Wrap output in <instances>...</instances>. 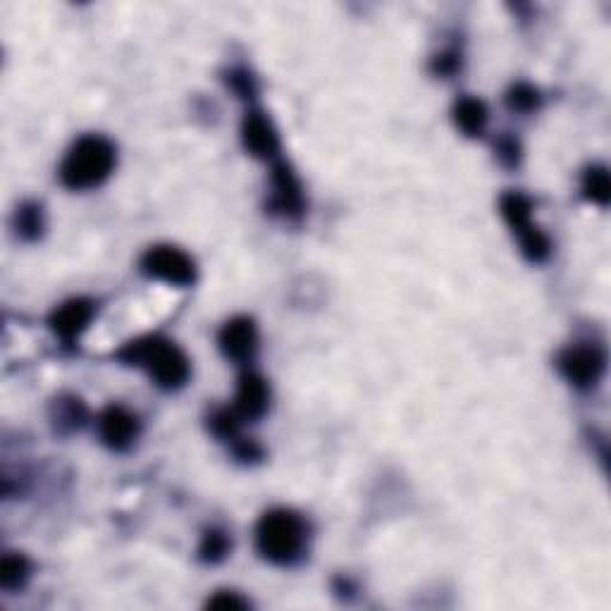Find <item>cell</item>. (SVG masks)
<instances>
[{
  "label": "cell",
  "mask_w": 611,
  "mask_h": 611,
  "mask_svg": "<svg viewBox=\"0 0 611 611\" xmlns=\"http://www.w3.org/2000/svg\"><path fill=\"white\" fill-rule=\"evenodd\" d=\"M115 359L125 363V366L144 368L158 387L170 392L187 385L191 375L187 354L175 342L158 335L127 342L125 347L117 351Z\"/></svg>",
  "instance_id": "6da1fadb"
},
{
  "label": "cell",
  "mask_w": 611,
  "mask_h": 611,
  "mask_svg": "<svg viewBox=\"0 0 611 611\" xmlns=\"http://www.w3.org/2000/svg\"><path fill=\"white\" fill-rule=\"evenodd\" d=\"M308 526L292 509H270L256 523V549L277 566H292L306 554Z\"/></svg>",
  "instance_id": "7a4b0ae2"
},
{
  "label": "cell",
  "mask_w": 611,
  "mask_h": 611,
  "mask_svg": "<svg viewBox=\"0 0 611 611\" xmlns=\"http://www.w3.org/2000/svg\"><path fill=\"white\" fill-rule=\"evenodd\" d=\"M115 146L101 134H86L72 144L60 163V182L72 191L101 187L115 168Z\"/></svg>",
  "instance_id": "3957f363"
},
{
  "label": "cell",
  "mask_w": 611,
  "mask_h": 611,
  "mask_svg": "<svg viewBox=\"0 0 611 611\" xmlns=\"http://www.w3.org/2000/svg\"><path fill=\"white\" fill-rule=\"evenodd\" d=\"M499 211H502L506 225L514 230L521 244L523 256L533 263L547 261L552 253V242L538 225H533V206H530L528 196L518 194V191H509L499 201Z\"/></svg>",
  "instance_id": "277c9868"
},
{
  "label": "cell",
  "mask_w": 611,
  "mask_h": 611,
  "mask_svg": "<svg viewBox=\"0 0 611 611\" xmlns=\"http://www.w3.org/2000/svg\"><path fill=\"white\" fill-rule=\"evenodd\" d=\"M141 273L175 287H191L196 282V263L189 253L170 244L151 246L141 256Z\"/></svg>",
  "instance_id": "5b68a950"
},
{
  "label": "cell",
  "mask_w": 611,
  "mask_h": 611,
  "mask_svg": "<svg viewBox=\"0 0 611 611\" xmlns=\"http://www.w3.org/2000/svg\"><path fill=\"white\" fill-rule=\"evenodd\" d=\"M559 373L564 375L566 382H571L578 390H590L602 380L604 368H607V356L595 344H578L569 347L559 354L557 359Z\"/></svg>",
  "instance_id": "8992f818"
},
{
  "label": "cell",
  "mask_w": 611,
  "mask_h": 611,
  "mask_svg": "<svg viewBox=\"0 0 611 611\" xmlns=\"http://www.w3.org/2000/svg\"><path fill=\"white\" fill-rule=\"evenodd\" d=\"M141 432L139 418L125 406H108L98 416V437L113 452H127Z\"/></svg>",
  "instance_id": "52a82bcc"
},
{
  "label": "cell",
  "mask_w": 611,
  "mask_h": 611,
  "mask_svg": "<svg viewBox=\"0 0 611 611\" xmlns=\"http://www.w3.org/2000/svg\"><path fill=\"white\" fill-rule=\"evenodd\" d=\"M96 306L91 299H70L65 304H60L48 318V325H51L53 335L60 339V342L72 347L79 337L84 335V330L89 327L91 320H94Z\"/></svg>",
  "instance_id": "ba28073f"
},
{
  "label": "cell",
  "mask_w": 611,
  "mask_h": 611,
  "mask_svg": "<svg viewBox=\"0 0 611 611\" xmlns=\"http://www.w3.org/2000/svg\"><path fill=\"white\" fill-rule=\"evenodd\" d=\"M242 141L244 148L251 156L273 160L280 158V137H277V129L268 115L263 110L253 108L244 115L242 120Z\"/></svg>",
  "instance_id": "9c48e42d"
},
{
  "label": "cell",
  "mask_w": 611,
  "mask_h": 611,
  "mask_svg": "<svg viewBox=\"0 0 611 611\" xmlns=\"http://www.w3.org/2000/svg\"><path fill=\"white\" fill-rule=\"evenodd\" d=\"M270 182H273V208L280 211L285 218H299L304 213L306 199L304 187H301L299 177L292 170L287 160H273V170H270Z\"/></svg>",
  "instance_id": "30bf717a"
},
{
  "label": "cell",
  "mask_w": 611,
  "mask_h": 611,
  "mask_svg": "<svg viewBox=\"0 0 611 611\" xmlns=\"http://www.w3.org/2000/svg\"><path fill=\"white\" fill-rule=\"evenodd\" d=\"M218 344H220V351L227 356V359H232L237 363L251 361L258 347L256 323H253L249 316H237V318L227 320L218 335Z\"/></svg>",
  "instance_id": "8fae6325"
},
{
  "label": "cell",
  "mask_w": 611,
  "mask_h": 611,
  "mask_svg": "<svg viewBox=\"0 0 611 611\" xmlns=\"http://www.w3.org/2000/svg\"><path fill=\"white\" fill-rule=\"evenodd\" d=\"M270 406V387L263 375L246 370L239 375L237 399H234L232 409L242 416V421H256L261 418Z\"/></svg>",
  "instance_id": "7c38bea8"
},
{
  "label": "cell",
  "mask_w": 611,
  "mask_h": 611,
  "mask_svg": "<svg viewBox=\"0 0 611 611\" xmlns=\"http://www.w3.org/2000/svg\"><path fill=\"white\" fill-rule=\"evenodd\" d=\"M454 120L456 125L468 137H480L485 132L487 120H490V113H487V106L480 98L464 96L456 101L454 106Z\"/></svg>",
  "instance_id": "4fadbf2b"
},
{
  "label": "cell",
  "mask_w": 611,
  "mask_h": 611,
  "mask_svg": "<svg viewBox=\"0 0 611 611\" xmlns=\"http://www.w3.org/2000/svg\"><path fill=\"white\" fill-rule=\"evenodd\" d=\"M29 573H32L29 559L24 554L8 552L3 557V564H0V583H3L5 590H20L27 583Z\"/></svg>",
  "instance_id": "5bb4252c"
},
{
  "label": "cell",
  "mask_w": 611,
  "mask_h": 611,
  "mask_svg": "<svg viewBox=\"0 0 611 611\" xmlns=\"http://www.w3.org/2000/svg\"><path fill=\"white\" fill-rule=\"evenodd\" d=\"M583 196L597 206H607L611 196L609 172L604 165H592L583 175Z\"/></svg>",
  "instance_id": "9a60e30c"
},
{
  "label": "cell",
  "mask_w": 611,
  "mask_h": 611,
  "mask_svg": "<svg viewBox=\"0 0 611 611\" xmlns=\"http://www.w3.org/2000/svg\"><path fill=\"white\" fill-rule=\"evenodd\" d=\"M15 230L22 239H27V242H34V239L41 237V232H43V208L39 206V203L29 201V203H22V206L17 208Z\"/></svg>",
  "instance_id": "2e32d148"
},
{
  "label": "cell",
  "mask_w": 611,
  "mask_h": 611,
  "mask_svg": "<svg viewBox=\"0 0 611 611\" xmlns=\"http://www.w3.org/2000/svg\"><path fill=\"white\" fill-rule=\"evenodd\" d=\"M230 549H232V540L227 538L225 530L208 528L201 538L199 559L206 561V564H218V561H222L227 554H230Z\"/></svg>",
  "instance_id": "e0dca14e"
},
{
  "label": "cell",
  "mask_w": 611,
  "mask_h": 611,
  "mask_svg": "<svg viewBox=\"0 0 611 611\" xmlns=\"http://www.w3.org/2000/svg\"><path fill=\"white\" fill-rule=\"evenodd\" d=\"M242 416H239L234 409H215L208 418V428L215 437L225 442H234L239 437V430H242Z\"/></svg>",
  "instance_id": "ac0fdd59"
},
{
  "label": "cell",
  "mask_w": 611,
  "mask_h": 611,
  "mask_svg": "<svg viewBox=\"0 0 611 611\" xmlns=\"http://www.w3.org/2000/svg\"><path fill=\"white\" fill-rule=\"evenodd\" d=\"M506 106L516 113H533L540 106V91L530 84H514L506 94Z\"/></svg>",
  "instance_id": "d6986e66"
},
{
  "label": "cell",
  "mask_w": 611,
  "mask_h": 611,
  "mask_svg": "<svg viewBox=\"0 0 611 611\" xmlns=\"http://www.w3.org/2000/svg\"><path fill=\"white\" fill-rule=\"evenodd\" d=\"M58 425H67V428L74 430L84 423L86 411L79 399H60L58 401Z\"/></svg>",
  "instance_id": "ffe728a7"
},
{
  "label": "cell",
  "mask_w": 611,
  "mask_h": 611,
  "mask_svg": "<svg viewBox=\"0 0 611 611\" xmlns=\"http://www.w3.org/2000/svg\"><path fill=\"white\" fill-rule=\"evenodd\" d=\"M206 607L211 609H249V600L239 597L237 592L232 590H220L215 592L211 600L206 602Z\"/></svg>",
  "instance_id": "44dd1931"
},
{
  "label": "cell",
  "mask_w": 611,
  "mask_h": 611,
  "mask_svg": "<svg viewBox=\"0 0 611 611\" xmlns=\"http://www.w3.org/2000/svg\"><path fill=\"white\" fill-rule=\"evenodd\" d=\"M227 84H230L242 98H249L256 94V84H253V77L246 70H232L230 74H227Z\"/></svg>",
  "instance_id": "7402d4cb"
},
{
  "label": "cell",
  "mask_w": 611,
  "mask_h": 611,
  "mask_svg": "<svg viewBox=\"0 0 611 611\" xmlns=\"http://www.w3.org/2000/svg\"><path fill=\"white\" fill-rule=\"evenodd\" d=\"M497 153H499V160H502L504 165H509V168H514V165H518V160H521V146H518V141L514 137L499 139Z\"/></svg>",
  "instance_id": "603a6c76"
},
{
  "label": "cell",
  "mask_w": 611,
  "mask_h": 611,
  "mask_svg": "<svg viewBox=\"0 0 611 611\" xmlns=\"http://www.w3.org/2000/svg\"><path fill=\"white\" fill-rule=\"evenodd\" d=\"M456 67H459V60H456V55H442V58L435 60V72L437 74H452Z\"/></svg>",
  "instance_id": "cb8c5ba5"
}]
</instances>
